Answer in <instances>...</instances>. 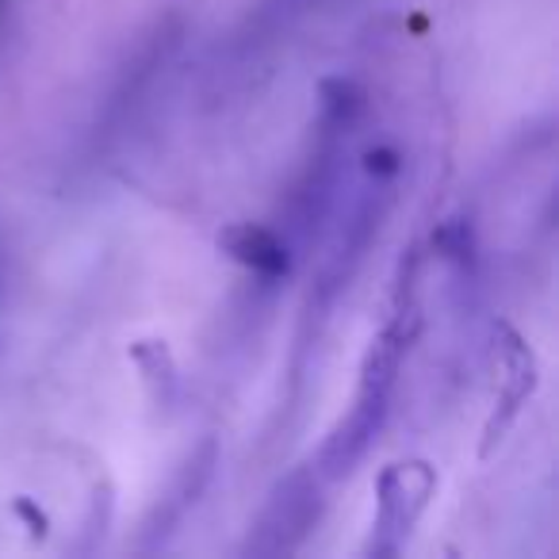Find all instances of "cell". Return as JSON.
Wrapping results in <instances>:
<instances>
[{"instance_id":"obj_1","label":"cell","mask_w":559,"mask_h":559,"mask_svg":"<svg viewBox=\"0 0 559 559\" xmlns=\"http://www.w3.org/2000/svg\"><path fill=\"white\" fill-rule=\"evenodd\" d=\"M403 349H406V330H403V319H395L376 337L372 349H368L353 411L337 421V429L326 437V444H322L319 464H314L322 483H337V479H345V475H353L360 460L368 456V449L376 444L383 421H388V403H391V388H395Z\"/></svg>"},{"instance_id":"obj_7","label":"cell","mask_w":559,"mask_h":559,"mask_svg":"<svg viewBox=\"0 0 559 559\" xmlns=\"http://www.w3.org/2000/svg\"><path fill=\"white\" fill-rule=\"evenodd\" d=\"M506 345H502V365H506V388H502V399H498V411L495 418H490L487 426V444H483V452L495 449V441L506 433V426L513 421V414H518V406L525 403V395L533 391L536 383V368H533V357H528V349L521 345L518 334H510V330H502Z\"/></svg>"},{"instance_id":"obj_6","label":"cell","mask_w":559,"mask_h":559,"mask_svg":"<svg viewBox=\"0 0 559 559\" xmlns=\"http://www.w3.org/2000/svg\"><path fill=\"white\" fill-rule=\"evenodd\" d=\"M218 249H223L230 261H238L241 269H249L257 280H276L288 276L292 269V246L288 238L272 226H253V223H241V226H226L218 234Z\"/></svg>"},{"instance_id":"obj_4","label":"cell","mask_w":559,"mask_h":559,"mask_svg":"<svg viewBox=\"0 0 559 559\" xmlns=\"http://www.w3.org/2000/svg\"><path fill=\"white\" fill-rule=\"evenodd\" d=\"M380 513H376L368 556H395L411 536L418 513L433 495V467L429 464H391L380 475Z\"/></svg>"},{"instance_id":"obj_9","label":"cell","mask_w":559,"mask_h":559,"mask_svg":"<svg viewBox=\"0 0 559 559\" xmlns=\"http://www.w3.org/2000/svg\"><path fill=\"white\" fill-rule=\"evenodd\" d=\"M0 304H4V276H0Z\"/></svg>"},{"instance_id":"obj_5","label":"cell","mask_w":559,"mask_h":559,"mask_svg":"<svg viewBox=\"0 0 559 559\" xmlns=\"http://www.w3.org/2000/svg\"><path fill=\"white\" fill-rule=\"evenodd\" d=\"M215 464H218V444L211 441V437L188 452L185 464L177 467V475H173L169 487H165V495L157 498L150 518L142 521L139 551L154 556V551H162L165 544L173 540V533L185 525L188 510H195V502H200L203 490H207L211 475H215Z\"/></svg>"},{"instance_id":"obj_3","label":"cell","mask_w":559,"mask_h":559,"mask_svg":"<svg viewBox=\"0 0 559 559\" xmlns=\"http://www.w3.org/2000/svg\"><path fill=\"white\" fill-rule=\"evenodd\" d=\"M322 518V479L314 467H299L264 502L261 518L249 525L241 556H292L304 548Z\"/></svg>"},{"instance_id":"obj_8","label":"cell","mask_w":559,"mask_h":559,"mask_svg":"<svg viewBox=\"0 0 559 559\" xmlns=\"http://www.w3.org/2000/svg\"><path fill=\"white\" fill-rule=\"evenodd\" d=\"M134 365L142 368V380L150 383L157 403L169 406L173 403V391H177V368H173V357L162 342H139L131 349Z\"/></svg>"},{"instance_id":"obj_2","label":"cell","mask_w":559,"mask_h":559,"mask_svg":"<svg viewBox=\"0 0 559 559\" xmlns=\"http://www.w3.org/2000/svg\"><path fill=\"white\" fill-rule=\"evenodd\" d=\"M180 35H185V24L180 16H165L134 43V50L127 55V62L119 66L116 81H111L108 96L100 104V116H96V146H111L127 127L134 123V116L142 111L146 96L154 93L157 78L165 73V66L173 62V55L180 50Z\"/></svg>"}]
</instances>
